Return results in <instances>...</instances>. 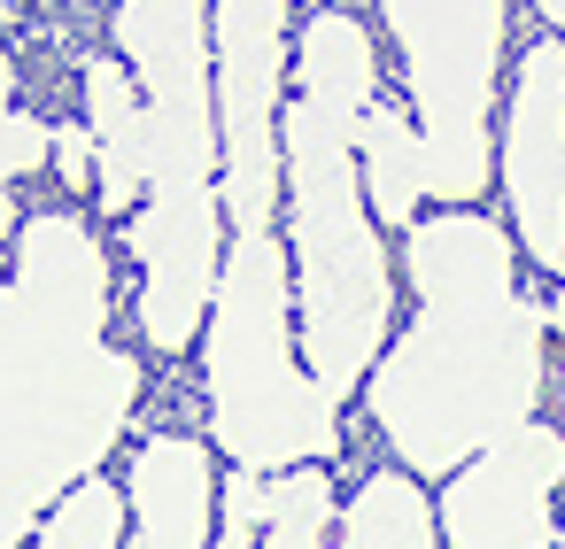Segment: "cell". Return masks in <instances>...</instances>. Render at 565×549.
Segmentation results:
<instances>
[{"mask_svg":"<svg viewBox=\"0 0 565 549\" xmlns=\"http://www.w3.org/2000/svg\"><path fill=\"white\" fill-rule=\"evenodd\" d=\"M411 333L364 372L380 441L411 480H449L488 441L542 410V302L519 287V248L488 209H434L403 225Z\"/></svg>","mask_w":565,"mask_h":549,"instance_id":"cell-1","label":"cell"},{"mask_svg":"<svg viewBox=\"0 0 565 549\" xmlns=\"http://www.w3.org/2000/svg\"><path fill=\"white\" fill-rule=\"evenodd\" d=\"M295 109H279V202L295 209V310L302 372L326 402H349L395 325V263L356 186V117L380 94L372 40L356 17L318 9L295 40Z\"/></svg>","mask_w":565,"mask_h":549,"instance_id":"cell-2","label":"cell"},{"mask_svg":"<svg viewBox=\"0 0 565 549\" xmlns=\"http://www.w3.org/2000/svg\"><path fill=\"white\" fill-rule=\"evenodd\" d=\"M117 55L148 117V194L132 209L140 333L148 348H186L210 317L225 209H217V101H210V17L202 0H117Z\"/></svg>","mask_w":565,"mask_h":549,"instance_id":"cell-3","label":"cell"},{"mask_svg":"<svg viewBox=\"0 0 565 549\" xmlns=\"http://www.w3.org/2000/svg\"><path fill=\"white\" fill-rule=\"evenodd\" d=\"M140 402V364L109 333L63 325L0 279V549H24L40 518L94 480Z\"/></svg>","mask_w":565,"mask_h":549,"instance_id":"cell-4","label":"cell"},{"mask_svg":"<svg viewBox=\"0 0 565 549\" xmlns=\"http://www.w3.org/2000/svg\"><path fill=\"white\" fill-rule=\"evenodd\" d=\"M202 379H210V433L241 472L326 464L341 449V402L295 364V279L271 233H233L217 256L210 317H202Z\"/></svg>","mask_w":565,"mask_h":549,"instance_id":"cell-5","label":"cell"},{"mask_svg":"<svg viewBox=\"0 0 565 549\" xmlns=\"http://www.w3.org/2000/svg\"><path fill=\"white\" fill-rule=\"evenodd\" d=\"M403 78L418 94V186L441 209H472L495 171V71L503 0H380Z\"/></svg>","mask_w":565,"mask_h":549,"instance_id":"cell-6","label":"cell"},{"mask_svg":"<svg viewBox=\"0 0 565 549\" xmlns=\"http://www.w3.org/2000/svg\"><path fill=\"white\" fill-rule=\"evenodd\" d=\"M279 78L287 0H217L210 9V101H217V209L233 233L279 217Z\"/></svg>","mask_w":565,"mask_h":549,"instance_id":"cell-7","label":"cell"},{"mask_svg":"<svg viewBox=\"0 0 565 549\" xmlns=\"http://www.w3.org/2000/svg\"><path fill=\"white\" fill-rule=\"evenodd\" d=\"M565 495V433L526 418L519 433L465 456L434 495V534L449 549H542Z\"/></svg>","mask_w":565,"mask_h":549,"instance_id":"cell-8","label":"cell"},{"mask_svg":"<svg viewBox=\"0 0 565 549\" xmlns=\"http://www.w3.org/2000/svg\"><path fill=\"white\" fill-rule=\"evenodd\" d=\"M503 202H511V248L542 271H565V47L534 40L511 78L503 109Z\"/></svg>","mask_w":565,"mask_h":549,"instance_id":"cell-9","label":"cell"},{"mask_svg":"<svg viewBox=\"0 0 565 549\" xmlns=\"http://www.w3.org/2000/svg\"><path fill=\"white\" fill-rule=\"evenodd\" d=\"M9 287L63 325L109 333V256H102L94 225L71 209H40L17 225V279Z\"/></svg>","mask_w":565,"mask_h":549,"instance_id":"cell-10","label":"cell"},{"mask_svg":"<svg viewBox=\"0 0 565 549\" xmlns=\"http://www.w3.org/2000/svg\"><path fill=\"white\" fill-rule=\"evenodd\" d=\"M125 503H132L140 549H210V510H217L210 449H202L194 433H156V441H140L132 480H125Z\"/></svg>","mask_w":565,"mask_h":549,"instance_id":"cell-11","label":"cell"},{"mask_svg":"<svg viewBox=\"0 0 565 549\" xmlns=\"http://www.w3.org/2000/svg\"><path fill=\"white\" fill-rule=\"evenodd\" d=\"M86 148H94V194L109 217H132L148 194V117L125 63H86Z\"/></svg>","mask_w":565,"mask_h":549,"instance_id":"cell-12","label":"cell"},{"mask_svg":"<svg viewBox=\"0 0 565 549\" xmlns=\"http://www.w3.org/2000/svg\"><path fill=\"white\" fill-rule=\"evenodd\" d=\"M356 186H364V209H372V225H411L418 217V125L403 117V109H387V101H372L364 117H356Z\"/></svg>","mask_w":565,"mask_h":549,"instance_id":"cell-13","label":"cell"},{"mask_svg":"<svg viewBox=\"0 0 565 549\" xmlns=\"http://www.w3.org/2000/svg\"><path fill=\"white\" fill-rule=\"evenodd\" d=\"M341 549H441L434 534V503L418 495L411 472H372L356 480L349 510H341Z\"/></svg>","mask_w":565,"mask_h":549,"instance_id":"cell-14","label":"cell"},{"mask_svg":"<svg viewBox=\"0 0 565 549\" xmlns=\"http://www.w3.org/2000/svg\"><path fill=\"white\" fill-rule=\"evenodd\" d=\"M333 480L326 464H287L264 480V510H256V549H333Z\"/></svg>","mask_w":565,"mask_h":549,"instance_id":"cell-15","label":"cell"},{"mask_svg":"<svg viewBox=\"0 0 565 549\" xmlns=\"http://www.w3.org/2000/svg\"><path fill=\"white\" fill-rule=\"evenodd\" d=\"M217 510H225V534H217L210 549H256V510H264V472H241V464H233V480L217 487Z\"/></svg>","mask_w":565,"mask_h":549,"instance_id":"cell-16","label":"cell"},{"mask_svg":"<svg viewBox=\"0 0 565 549\" xmlns=\"http://www.w3.org/2000/svg\"><path fill=\"white\" fill-rule=\"evenodd\" d=\"M47 125H32L24 109H0V186H9V179H24V171H40L47 163Z\"/></svg>","mask_w":565,"mask_h":549,"instance_id":"cell-17","label":"cell"},{"mask_svg":"<svg viewBox=\"0 0 565 549\" xmlns=\"http://www.w3.org/2000/svg\"><path fill=\"white\" fill-rule=\"evenodd\" d=\"M47 155L63 163V179H71V186H94V148H86V125H63V132L47 140Z\"/></svg>","mask_w":565,"mask_h":549,"instance_id":"cell-18","label":"cell"},{"mask_svg":"<svg viewBox=\"0 0 565 549\" xmlns=\"http://www.w3.org/2000/svg\"><path fill=\"white\" fill-rule=\"evenodd\" d=\"M542 325H550V333H565V271H557V294H550V310H542Z\"/></svg>","mask_w":565,"mask_h":549,"instance_id":"cell-19","label":"cell"},{"mask_svg":"<svg viewBox=\"0 0 565 549\" xmlns=\"http://www.w3.org/2000/svg\"><path fill=\"white\" fill-rule=\"evenodd\" d=\"M534 17H542L550 32H565V0H534Z\"/></svg>","mask_w":565,"mask_h":549,"instance_id":"cell-20","label":"cell"},{"mask_svg":"<svg viewBox=\"0 0 565 549\" xmlns=\"http://www.w3.org/2000/svg\"><path fill=\"white\" fill-rule=\"evenodd\" d=\"M17 233V202H9V186H0V240Z\"/></svg>","mask_w":565,"mask_h":549,"instance_id":"cell-21","label":"cell"},{"mask_svg":"<svg viewBox=\"0 0 565 549\" xmlns=\"http://www.w3.org/2000/svg\"><path fill=\"white\" fill-rule=\"evenodd\" d=\"M9 94H17V63L0 55V109H9Z\"/></svg>","mask_w":565,"mask_h":549,"instance_id":"cell-22","label":"cell"},{"mask_svg":"<svg viewBox=\"0 0 565 549\" xmlns=\"http://www.w3.org/2000/svg\"><path fill=\"white\" fill-rule=\"evenodd\" d=\"M550 541H557V549H565V510H557V526H550Z\"/></svg>","mask_w":565,"mask_h":549,"instance_id":"cell-23","label":"cell"},{"mask_svg":"<svg viewBox=\"0 0 565 549\" xmlns=\"http://www.w3.org/2000/svg\"><path fill=\"white\" fill-rule=\"evenodd\" d=\"M557 410H565V379H557ZM557 433H565V426H557Z\"/></svg>","mask_w":565,"mask_h":549,"instance_id":"cell-24","label":"cell"}]
</instances>
